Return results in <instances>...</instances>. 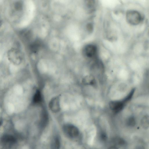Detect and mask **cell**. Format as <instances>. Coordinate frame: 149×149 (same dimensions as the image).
Segmentation results:
<instances>
[{
  "label": "cell",
  "instance_id": "1",
  "mask_svg": "<svg viewBox=\"0 0 149 149\" xmlns=\"http://www.w3.org/2000/svg\"><path fill=\"white\" fill-rule=\"evenodd\" d=\"M97 47L95 45L89 44L84 47L82 53L85 57L88 59H94L97 58Z\"/></svg>",
  "mask_w": 149,
  "mask_h": 149
},
{
  "label": "cell",
  "instance_id": "2",
  "mask_svg": "<svg viewBox=\"0 0 149 149\" xmlns=\"http://www.w3.org/2000/svg\"><path fill=\"white\" fill-rule=\"evenodd\" d=\"M126 18L128 23L135 25L139 24L142 20V16L138 11L133 10H128L126 13Z\"/></svg>",
  "mask_w": 149,
  "mask_h": 149
},
{
  "label": "cell",
  "instance_id": "3",
  "mask_svg": "<svg viewBox=\"0 0 149 149\" xmlns=\"http://www.w3.org/2000/svg\"><path fill=\"white\" fill-rule=\"evenodd\" d=\"M63 130L65 134L71 138L77 137L79 133L78 128L71 124H67L64 125L63 127Z\"/></svg>",
  "mask_w": 149,
  "mask_h": 149
},
{
  "label": "cell",
  "instance_id": "4",
  "mask_svg": "<svg viewBox=\"0 0 149 149\" xmlns=\"http://www.w3.org/2000/svg\"><path fill=\"white\" fill-rule=\"evenodd\" d=\"M8 57L11 62L15 64H19L22 60V55L21 52L16 49L13 48L8 51Z\"/></svg>",
  "mask_w": 149,
  "mask_h": 149
},
{
  "label": "cell",
  "instance_id": "5",
  "mask_svg": "<svg viewBox=\"0 0 149 149\" xmlns=\"http://www.w3.org/2000/svg\"><path fill=\"white\" fill-rule=\"evenodd\" d=\"M126 97L123 100L110 102L109 104L110 109L115 113H118L124 108L125 103L129 100Z\"/></svg>",
  "mask_w": 149,
  "mask_h": 149
},
{
  "label": "cell",
  "instance_id": "6",
  "mask_svg": "<svg viewBox=\"0 0 149 149\" xmlns=\"http://www.w3.org/2000/svg\"><path fill=\"white\" fill-rule=\"evenodd\" d=\"M1 142L4 144L12 145L17 141L16 138L12 135L5 134L1 138Z\"/></svg>",
  "mask_w": 149,
  "mask_h": 149
},
{
  "label": "cell",
  "instance_id": "7",
  "mask_svg": "<svg viewBox=\"0 0 149 149\" xmlns=\"http://www.w3.org/2000/svg\"><path fill=\"white\" fill-rule=\"evenodd\" d=\"M49 107L51 110L54 113L60 111V108L59 100L58 97H55L52 99L49 103Z\"/></svg>",
  "mask_w": 149,
  "mask_h": 149
},
{
  "label": "cell",
  "instance_id": "8",
  "mask_svg": "<svg viewBox=\"0 0 149 149\" xmlns=\"http://www.w3.org/2000/svg\"><path fill=\"white\" fill-rule=\"evenodd\" d=\"M48 121V118L47 114L45 112H43L41 115L40 125L42 128L45 127L47 126Z\"/></svg>",
  "mask_w": 149,
  "mask_h": 149
},
{
  "label": "cell",
  "instance_id": "9",
  "mask_svg": "<svg viewBox=\"0 0 149 149\" xmlns=\"http://www.w3.org/2000/svg\"><path fill=\"white\" fill-rule=\"evenodd\" d=\"M61 143L59 138L57 136H54L51 142V147L52 149H59Z\"/></svg>",
  "mask_w": 149,
  "mask_h": 149
},
{
  "label": "cell",
  "instance_id": "10",
  "mask_svg": "<svg viewBox=\"0 0 149 149\" xmlns=\"http://www.w3.org/2000/svg\"><path fill=\"white\" fill-rule=\"evenodd\" d=\"M142 127L145 129L149 127V116L145 115L142 118L141 121Z\"/></svg>",
  "mask_w": 149,
  "mask_h": 149
},
{
  "label": "cell",
  "instance_id": "11",
  "mask_svg": "<svg viewBox=\"0 0 149 149\" xmlns=\"http://www.w3.org/2000/svg\"><path fill=\"white\" fill-rule=\"evenodd\" d=\"M41 95L39 91L37 90L33 97V101L35 104L39 103L41 101Z\"/></svg>",
  "mask_w": 149,
  "mask_h": 149
},
{
  "label": "cell",
  "instance_id": "12",
  "mask_svg": "<svg viewBox=\"0 0 149 149\" xmlns=\"http://www.w3.org/2000/svg\"><path fill=\"white\" fill-rule=\"evenodd\" d=\"M113 143L114 144V146H122L124 145L125 141L119 137H116L113 140Z\"/></svg>",
  "mask_w": 149,
  "mask_h": 149
},
{
  "label": "cell",
  "instance_id": "13",
  "mask_svg": "<svg viewBox=\"0 0 149 149\" xmlns=\"http://www.w3.org/2000/svg\"><path fill=\"white\" fill-rule=\"evenodd\" d=\"M136 123V121L135 118L133 116L128 118L126 121L127 125L129 127H133Z\"/></svg>",
  "mask_w": 149,
  "mask_h": 149
},
{
  "label": "cell",
  "instance_id": "14",
  "mask_svg": "<svg viewBox=\"0 0 149 149\" xmlns=\"http://www.w3.org/2000/svg\"><path fill=\"white\" fill-rule=\"evenodd\" d=\"M84 82L85 84H93L94 83V79L91 76H87L84 79Z\"/></svg>",
  "mask_w": 149,
  "mask_h": 149
},
{
  "label": "cell",
  "instance_id": "15",
  "mask_svg": "<svg viewBox=\"0 0 149 149\" xmlns=\"http://www.w3.org/2000/svg\"><path fill=\"white\" fill-rule=\"evenodd\" d=\"M86 7L89 10H93L94 8L95 4V3L94 1L89 0L87 1L86 3Z\"/></svg>",
  "mask_w": 149,
  "mask_h": 149
},
{
  "label": "cell",
  "instance_id": "16",
  "mask_svg": "<svg viewBox=\"0 0 149 149\" xmlns=\"http://www.w3.org/2000/svg\"><path fill=\"white\" fill-rule=\"evenodd\" d=\"M100 137L102 141H105L107 139V135L105 132H102L100 134Z\"/></svg>",
  "mask_w": 149,
  "mask_h": 149
},
{
  "label": "cell",
  "instance_id": "17",
  "mask_svg": "<svg viewBox=\"0 0 149 149\" xmlns=\"http://www.w3.org/2000/svg\"><path fill=\"white\" fill-rule=\"evenodd\" d=\"M86 28L87 30L89 32L91 31L93 29V26L92 24L90 23L88 24H87Z\"/></svg>",
  "mask_w": 149,
  "mask_h": 149
},
{
  "label": "cell",
  "instance_id": "18",
  "mask_svg": "<svg viewBox=\"0 0 149 149\" xmlns=\"http://www.w3.org/2000/svg\"><path fill=\"white\" fill-rule=\"evenodd\" d=\"M135 149H145V148L142 146H139L136 147Z\"/></svg>",
  "mask_w": 149,
  "mask_h": 149
},
{
  "label": "cell",
  "instance_id": "19",
  "mask_svg": "<svg viewBox=\"0 0 149 149\" xmlns=\"http://www.w3.org/2000/svg\"><path fill=\"white\" fill-rule=\"evenodd\" d=\"M107 149H118V148L117 147L115 146H113L109 147Z\"/></svg>",
  "mask_w": 149,
  "mask_h": 149
},
{
  "label": "cell",
  "instance_id": "20",
  "mask_svg": "<svg viewBox=\"0 0 149 149\" xmlns=\"http://www.w3.org/2000/svg\"><path fill=\"white\" fill-rule=\"evenodd\" d=\"M148 35L149 36V30L148 32Z\"/></svg>",
  "mask_w": 149,
  "mask_h": 149
}]
</instances>
